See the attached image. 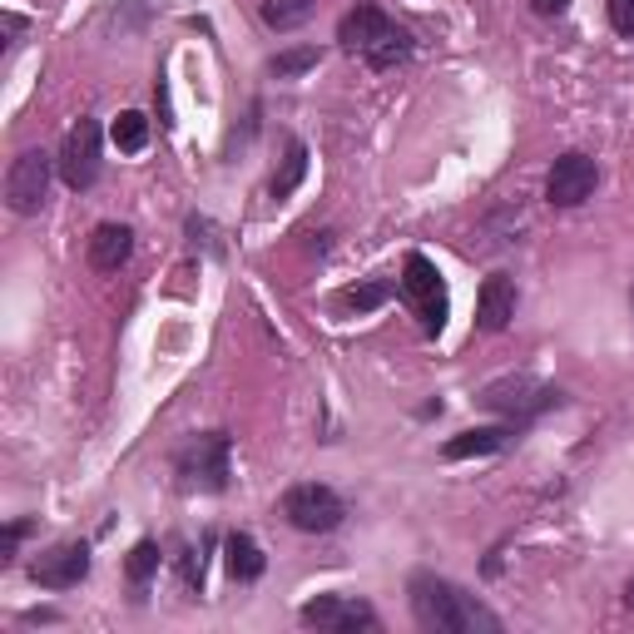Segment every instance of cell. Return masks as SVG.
<instances>
[{
    "instance_id": "6da1fadb",
    "label": "cell",
    "mask_w": 634,
    "mask_h": 634,
    "mask_svg": "<svg viewBox=\"0 0 634 634\" xmlns=\"http://www.w3.org/2000/svg\"><path fill=\"white\" fill-rule=\"evenodd\" d=\"M407 605H411V620L431 634H495L501 630V614L486 610L471 590H462V585L436 575V570H417L411 575Z\"/></svg>"
},
{
    "instance_id": "7a4b0ae2",
    "label": "cell",
    "mask_w": 634,
    "mask_h": 634,
    "mask_svg": "<svg viewBox=\"0 0 634 634\" xmlns=\"http://www.w3.org/2000/svg\"><path fill=\"white\" fill-rule=\"evenodd\" d=\"M337 45L372 70H397V65H407L411 50H417L407 25H397L387 11H376V5L347 11L343 21H337Z\"/></svg>"
},
{
    "instance_id": "3957f363",
    "label": "cell",
    "mask_w": 634,
    "mask_h": 634,
    "mask_svg": "<svg viewBox=\"0 0 634 634\" xmlns=\"http://www.w3.org/2000/svg\"><path fill=\"white\" fill-rule=\"evenodd\" d=\"M174 476H179L183 491H204V495H224L234 481V441L224 431H204V436H189L174 452Z\"/></svg>"
},
{
    "instance_id": "277c9868",
    "label": "cell",
    "mask_w": 634,
    "mask_h": 634,
    "mask_svg": "<svg viewBox=\"0 0 634 634\" xmlns=\"http://www.w3.org/2000/svg\"><path fill=\"white\" fill-rule=\"evenodd\" d=\"M560 402H565V392L550 387V382H540V376H530V372L495 376V382L481 387V407L495 411L501 421H516V427H530L536 417L555 411Z\"/></svg>"
},
{
    "instance_id": "5b68a950",
    "label": "cell",
    "mask_w": 634,
    "mask_h": 634,
    "mask_svg": "<svg viewBox=\"0 0 634 634\" xmlns=\"http://www.w3.org/2000/svg\"><path fill=\"white\" fill-rule=\"evenodd\" d=\"M402 298L411 302L421 323V337H441L446 333V318H452V298H446V278L427 253H407L402 259Z\"/></svg>"
},
{
    "instance_id": "8992f818",
    "label": "cell",
    "mask_w": 634,
    "mask_h": 634,
    "mask_svg": "<svg viewBox=\"0 0 634 634\" xmlns=\"http://www.w3.org/2000/svg\"><path fill=\"white\" fill-rule=\"evenodd\" d=\"M283 516H288V526L302 530V536H333L347 521V501L323 481H298L283 495Z\"/></svg>"
},
{
    "instance_id": "52a82bcc",
    "label": "cell",
    "mask_w": 634,
    "mask_h": 634,
    "mask_svg": "<svg viewBox=\"0 0 634 634\" xmlns=\"http://www.w3.org/2000/svg\"><path fill=\"white\" fill-rule=\"evenodd\" d=\"M60 174V164H55L50 149H21L11 159V174H5V204H11V214L21 218H35L45 208V199H50V179Z\"/></svg>"
},
{
    "instance_id": "ba28073f",
    "label": "cell",
    "mask_w": 634,
    "mask_h": 634,
    "mask_svg": "<svg viewBox=\"0 0 634 634\" xmlns=\"http://www.w3.org/2000/svg\"><path fill=\"white\" fill-rule=\"evenodd\" d=\"M99 144H105V134H99V119H75V130L65 134V144H60V154H55V164H60V183L65 189H75V194H85V189H95L99 183Z\"/></svg>"
},
{
    "instance_id": "9c48e42d",
    "label": "cell",
    "mask_w": 634,
    "mask_h": 634,
    "mask_svg": "<svg viewBox=\"0 0 634 634\" xmlns=\"http://www.w3.org/2000/svg\"><path fill=\"white\" fill-rule=\"evenodd\" d=\"M600 189V164L581 149H565L546 174V204L550 208H581Z\"/></svg>"
},
{
    "instance_id": "30bf717a",
    "label": "cell",
    "mask_w": 634,
    "mask_h": 634,
    "mask_svg": "<svg viewBox=\"0 0 634 634\" xmlns=\"http://www.w3.org/2000/svg\"><path fill=\"white\" fill-rule=\"evenodd\" d=\"M298 620L308 630H323V634H357V630H376V610L357 595H318L298 610Z\"/></svg>"
},
{
    "instance_id": "8fae6325",
    "label": "cell",
    "mask_w": 634,
    "mask_h": 634,
    "mask_svg": "<svg viewBox=\"0 0 634 634\" xmlns=\"http://www.w3.org/2000/svg\"><path fill=\"white\" fill-rule=\"evenodd\" d=\"M89 575V546L85 540H55L31 560V581L40 590H75Z\"/></svg>"
},
{
    "instance_id": "7c38bea8",
    "label": "cell",
    "mask_w": 634,
    "mask_h": 634,
    "mask_svg": "<svg viewBox=\"0 0 634 634\" xmlns=\"http://www.w3.org/2000/svg\"><path fill=\"white\" fill-rule=\"evenodd\" d=\"M521 308V288L516 278H505V273H491L476 292V333H505L511 318Z\"/></svg>"
},
{
    "instance_id": "4fadbf2b",
    "label": "cell",
    "mask_w": 634,
    "mask_h": 634,
    "mask_svg": "<svg viewBox=\"0 0 634 634\" xmlns=\"http://www.w3.org/2000/svg\"><path fill=\"white\" fill-rule=\"evenodd\" d=\"M516 436H521L516 421H495V427H466V431H456V436H446L441 456H446V462H476V456L505 452V446H511Z\"/></svg>"
},
{
    "instance_id": "5bb4252c",
    "label": "cell",
    "mask_w": 634,
    "mask_h": 634,
    "mask_svg": "<svg viewBox=\"0 0 634 634\" xmlns=\"http://www.w3.org/2000/svg\"><path fill=\"white\" fill-rule=\"evenodd\" d=\"M89 268L95 273H119L124 263L134 259V228L130 224H95V234H89Z\"/></svg>"
},
{
    "instance_id": "9a60e30c",
    "label": "cell",
    "mask_w": 634,
    "mask_h": 634,
    "mask_svg": "<svg viewBox=\"0 0 634 634\" xmlns=\"http://www.w3.org/2000/svg\"><path fill=\"white\" fill-rule=\"evenodd\" d=\"M224 565H228V575H234L238 585H253V581H263L268 555H263V546L248 536V530H234V536L224 540Z\"/></svg>"
},
{
    "instance_id": "2e32d148",
    "label": "cell",
    "mask_w": 634,
    "mask_h": 634,
    "mask_svg": "<svg viewBox=\"0 0 634 634\" xmlns=\"http://www.w3.org/2000/svg\"><path fill=\"white\" fill-rule=\"evenodd\" d=\"M259 15L268 31L288 35V31H298V25H308L312 0H259Z\"/></svg>"
},
{
    "instance_id": "e0dca14e",
    "label": "cell",
    "mask_w": 634,
    "mask_h": 634,
    "mask_svg": "<svg viewBox=\"0 0 634 634\" xmlns=\"http://www.w3.org/2000/svg\"><path fill=\"white\" fill-rule=\"evenodd\" d=\"M318 65H323V50H318V45H292V50H278L268 60V75L273 80H298Z\"/></svg>"
},
{
    "instance_id": "ac0fdd59",
    "label": "cell",
    "mask_w": 634,
    "mask_h": 634,
    "mask_svg": "<svg viewBox=\"0 0 634 634\" xmlns=\"http://www.w3.org/2000/svg\"><path fill=\"white\" fill-rule=\"evenodd\" d=\"M109 140H115L119 154H140L144 144H149V115H140V109H124V115L109 124Z\"/></svg>"
},
{
    "instance_id": "d6986e66",
    "label": "cell",
    "mask_w": 634,
    "mask_h": 634,
    "mask_svg": "<svg viewBox=\"0 0 634 634\" xmlns=\"http://www.w3.org/2000/svg\"><path fill=\"white\" fill-rule=\"evenodd\" d=\"M302 174H308V144H302V140H288V154H283V174H273L268 194L283 204V199H288L292 189L302 183Z\"/></svg>"
},
{
    "instance_id": "ffe728a7",
    "label": "cell",
    "mask_w": 634,
    "mask_h": 634,
    "mask_svg": "<svg viewBox=\"0 0 634 634\" xmlns=\"http://www.w3.org/2000/svg\"><path fill=\"white\" fill-rule=\"evenodd\" d=\"M159 560H164V550H159V540H140V546L124 555V581L134 585V590H144V585L159 575Z\"/></svg>"
},
{
    "instance_id": "44dd1931",
    "label": "cell",
    "mask_w": 634,
    "mask_h": 634,
    "mask_svg": "<svg viewBox=\"0 0 634 634\" xmlns=\"http://www.w3.org/2000/svg\"><path fill=\"white\" fill-rule=\"evenodd\" d=\"M392 288H397L392 278H367V283H357V288H347L343 298H337V308H347V312H372V308H382V302L392 298Z\"/></svg>"
},
{
    "instance_id": "7402d4cb",
    "label": "cell",
    "mask_w": 634,
    "mask_h": 634,
    "mask_svg": "<svg viewBox=\"0 0 634 634\" xmlns=\"http://www.w3.org/2000/svg\"><path fill=\"white\" fill-rule=\"evenodd\" d=\"M174 565H179L183 595H199V590H204V546H179Z\"/></svg>"
},
{
    "instance_id": "603a6c76",
    "label": "cell",
    "mask_w": 634,
    "mask_h": 634,
    "mask_svg": "<svg viewBox=\"0 0 634 634\" xmlns=\"http://www.w3.org/2000/svg\"><path fill=\"white\" fill-rule=\"evenodd\" d=\"M31 530H35L31 516H21V521H11V526H5V536H0V560H5V565L15 560V550H21V540L31 536Z\"/></svg>"
},
{
    "instance_id": "cb8c5ba5",
    "label": "cell",
    "mask_w": 634,
    "mask_h": 634,
    "mask_svg": "<svg viewBox=\"0 0 634 634\" xmlns=\"http://www.w3.org/2000/svg\"><path fill=\"white\" fill-rule=\"evenodd\" d=\"M614 35H634V0H605Z\"/></svg>"
},
{
    "instance_id": "d4e9b609",
    "label": "cell",
    "mask_w": 634,
    "mask_h": 634,
    "mask_svg": "<svg viewBox=\"0 0 634 634\" xmlns=\"http://www.w3.org/2000/svg\"><path fill=\"white\" fill-rule=\"evenodd\" d=\"M565 5H570V0H536V11H540V15H560Z\"/></svg>"
},
{
    "instance_id": "484cf974",
    "label": "cell",
    "mask_w": 634,
    "mask_h": 634,
    "mask_svg": "<svg viewBox=\"0 0 634 634\" xmlns=\"http://www.w3.org/2000/svg\"><path fill=\"white\" fill-rule=\"evenodd\" d=\"M624 605L634 610V575H630V585H624Z\"/></svg>"
},
{
    "instance_id": "4316f807",
    "label": "cell",
    "mask_w": 634,
    "mask_h": 634,
    "mask_svg": "<svg viewBox=\"0 0 634 634\" xmlns=\"http://www.w3.org/2000/svg\"><path fill=\"white\" fill-rule=\"evenodd\" d=\"M630 312H634V288H630Z\"/></svg>"
}]
</instances>
